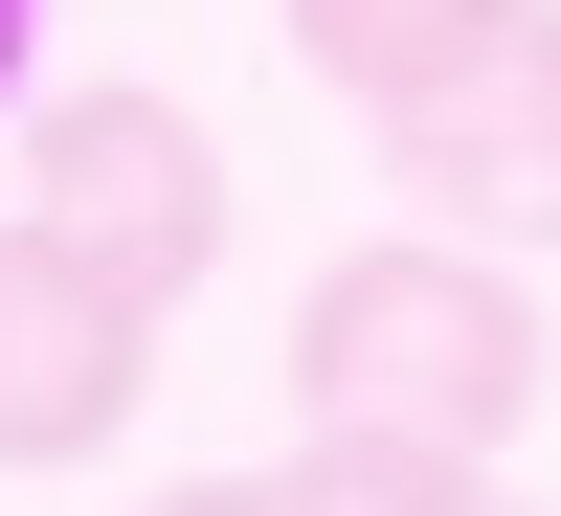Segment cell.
Wrapping results in <instances>:
<instances>
[{"instance_id":"1","label":"cell","mask_w":561,"mask_h":516,"mask_svg":"<svg viewBox=\"0 0 561 516\" xmlns=\"http://www.w3.org/2000/svg\"><path fill=\"white\" fill-rule=\"evenodd\" d=\"M561 382L517 248H449V225H382V248H337L293 293V427H382V449H517Z\"/></svg>"},{"instance_id":"2","label":"cell","mask_w":561,"mask_h":516,"mask_svg":"<svg viewBox=\"0 0 561 516\" xmlns=\"http://www.w3.org/2000/svg\"><path fill=\"white\" fill-rule=\"evenodd\" d=\"M23 225H68L113 293H203L225 270V135L180 113V90H45L23 113Z\"/></svg>"},{"instance_id":"3","label":"cell","mask_w":561,"mask_h":516,"mask_svg":"<svg viewBox=\"0 0 561 516\" xmlns=\"http://www.w3.org/2000/svg\"><path fill=\"white\" fill-rule=\"evenodd\" d=\"M359 135H382L404 225H449V248H561V0H517L449 90H404V113H359Z\"/></svg>"},{"instance_id":"4","label":"cell","mask_w":561,"mask_h":516,"mask_svg":"<svg viewBox=\"0 0 561 516\" xmlns=\"http://www.w3.org/2000/svg\"><path fill=\"white\" fill-rule=\"evenodd\" d=\"M135 404H158V293H113L68 225H0V472H90Z\"/></svg>"},{"instance_id":"5","label":"cell","mask_w":561,"mask_h":516,"mask_svg":"<svg viewBox=\"0 0 561 516\" xmlns=\"http://www.w3.org/2000/svg\"><path fill=\"white\" fill-rule=\"evenodd\" d=\"M270 23H293V68L337 90V113H404V90H449L517 0H270Z\"/></svg>"},{"instance_id":"6","label":"cell","mask_w":561,"mask_h":516,"mask_svg":"<svg viewBox=\"0 0 561 516\" xmlns=\"http://www.w3.org/2000/svg\"><path fill=\"white\" fill-rule=\"evenodd\" d=\"M293 516H494L472 449H382V427H293Z\"/></svg>"},{"instance_id":"7","label":"cell","mask_w":561,"mask_h":516,"mask_svg":"<svg viewBox=\"0 0 561 516\" xmlns=\"http://www.w3.org/2000/svg\"><path fill=\"white\" fill-rule=\"evenodd\" d=\"M135 516H293V472H180V494H135Z\"/></svg>"},{"instance_id":"8","label":"cell","mask_w":561,"mask_h":516,"mask_svg":"<svg viewBox=\"0 0 561 516\" xmlns=\"http://www.w3.org/2000/svg\"><path fill=\"white\" fill-rule=\"evenodd\" d=\"M0 90H23V0H0Z\"/></svg>"}]
</instances>
